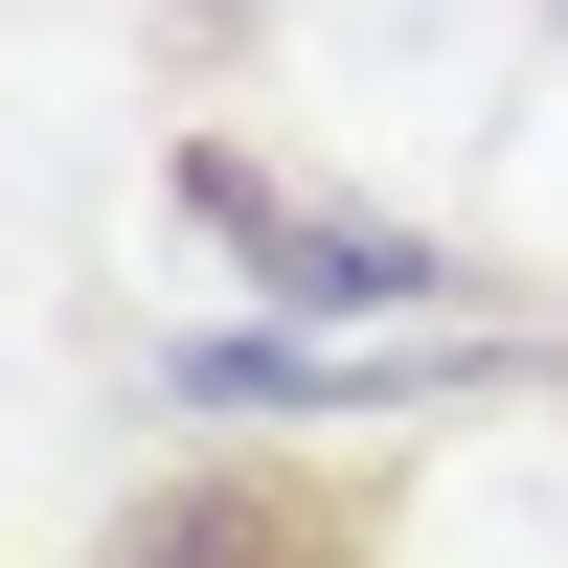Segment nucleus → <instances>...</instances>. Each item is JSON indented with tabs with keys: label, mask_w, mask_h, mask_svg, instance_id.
Here are the masks:
<instances>
[{
	"label": "nucleus",
	"mask_w": 568,
	"mask_h": 568,
	"mask_svg": "<svg viewBox=\"0 0 568 568\" xmlns=\"http://www.w3.org/2000/svg\"><path fill=\"white\" fill-rule=\"evenodd\" d=\"M205 433H251V409H409V387H455V364H387V342H318V318H227V342H182L160 364Z\"/></svg>",
	"instance_id": "f03ea898"
},
{
	"label": "nucleus",
	"mask_w": 568,
	"mask_h": 568,
	"mask_svg": "<svg viewBox=\"0 0 568 568\" xmlns=\"http://www.w3.org/2000/svg\"><path fill=\"white\" fill-rule=\"evenodd\" d=\"M91 568H318V524H296L273 478H160V500L91 524Z\"/></svg>",
	"instance_id": "7ed1b4c3"
},
{
	"label": "nucleus",
	"mask_w": 568,
	"mask_h": 568,
	"mask_svg": "<svg viewBox=\"0 0 568 568\" xmlns=\"http://www.w3.org/2000/svg\"><path fill=\"white\" fill-rule=\"evenodd\" d=\"M182 227H205L227 273H251L273 318H318V342H364V318H455L478 273L433 251V227H387V205H342V182H273V160H182Z\"/></svg>",
	"instance_id": "f257e3e1"
}]
</instances>
